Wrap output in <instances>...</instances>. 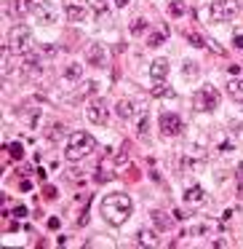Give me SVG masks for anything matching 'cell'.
<instances>
[{
  "instance_id": "cell-1",
  "label": "cell",
  "mask_w": 243,
  "mask_h": 249,
  "mask_svg": "<svg viewBox=\"0 0 243 249\" xmlns=\"http://www.w3.org/2000/svg\"><path fill=\"white\" fill-rule=\"evenodd\" d=\"M134 212V204L126 193H110L102 198V217L110 222L113 228H120Z\"/></svg>"
},
{
  "instance_id": "cell-2",
  "label": "cell",
  "mask_w": 243,
  "mask_h": 249,
  "mask_svg": "<svg viewBox=\"0 0 243 249\" xmlns=\"http://www.w3.org/2000/svg\"><path fill=\"white\" fill-rule=\"evenodd\" d=\"M94 150H97L94 134H88V131H72V134L67 137V145H65V158L72 163H78V161H83V158H88Z\"/></svg>"
},
{
  "instance_id": "cell-3",
  "label": "cell",
  "mask_w": 243,
  "mask_h": 249,
  "mask_svg": "<svg viewBox=\"0 0 243 249\" xmlns=\"http://www.w3.org/2000/svg\"><path fill=\"white\" fill-rule=\"evenodd\" d=\"M8 51L14 56H27L32 51V30L27 24H16L8 33Z\"/></svg>"
},
{
  "instance_id": "cell-4",
  "label": "cell",
  "mask_w": 243,
  "mask_h": 249,
  "mask_svg": "<svg viewBox=\"0 0 243 249\" xmlns=\"http://www.w3.org/2000/svg\"><path fill=\"white\" fill-rule=\"evenodd\" d=\"M238 11H241V3H238V0H214V3L209 6L211 22H219V24L235 19Z\"/></svg>"
},
{
  "instance_id": "cell-5",
  "label": "cell",
  "mask_w": 243,
  "mask_h": 249,
  "mask_svg": "<svg viewBox=\"0 0 243 249\" xmlns=\"http://www.w3.org/2000/svg\"><path fill=\"white\" fill-rule=\"evenodd\" d=\"M195 107L203 110V113H211V110H216V107H219V91H216L214 86L198 89V94H195Z\"/></svg>"
},
{
  "instance_id": "cell-6",
  "label": "cell",
  "mask_w": 243,
  "mask_h": 249,
  "mask_svg": "<svg viewBox=\"0 0 243 249\" xmlns=\"http://www.w3.org/2000/svg\"><path fill=\"white\" fill-rule=\"evenodd\" d=\"M107 115H110V105L104 102V99H94V102H88V107H86L88 124L102 126V124H107Z\"/></svg>"
},
{
  "instance_id": "cell-7",
  "label": "cell",
  "mask_w": 243,
  "mask_h": 249,
  "mask_svg": "<svg viewBox=\"0 0 243 249\" xmlns=\"http://www.w3.org/2000/svg\"><path fill=\"white\" fill-rule=\"evenodd\" d=\"M161 131L163 137H179L184 131V124L177 113H163L161 115Z\"/></svg>"
},
{
  "instance_id": "cell-8",
  "label": "cell",
  "mask_w": 243,
  "mask_h": 249,
  "mask_svg": "<svg viewBox=\"0 0 243 249\" xmlns=\"http://www.w3.org/2000/svg\"><path fill=\"white\" fill-rule=\"evenodd\" d=\"M86 59H88V67H104V62H107L104 46H99V43H88V49H86Z\"/></svg>"
},
{
  "instance_id": "cell-9",
  "label": "cell",
  "mask_w": 243,
  "mask_h": 249,
  "mask_svg": "<svg viewBox=\"0 0 243 249\" xmlns=\"http://www.w3.org/2000/svg\"><path fill=\"white\" fill-rule=\"evenodd\" d=\"M65 17L70 19V22H86L88 8L81 6V3H70V0H65Z\"/></svg>"
},
{
  "instance_id": "cell-10",
  "label": "cell",
  "mask_w": 243,
  "mask_h": 249,
  "mask_svg": "<svg viewBox=\"0 0 243 249\" xmlns=\"http://www.w3.org/2000/svg\"><path fill=\"white\" fill-rule=\"evenodd\" d=\"M166 78H168V59H152L150 81H166Z\"/></svg>"
},
{
  "instance_id": "cell-11",
  "label": "cell",
  "mask_w": 243,
  "mask_h": 249,
  "mask_svg": "<svg viewBox=\"0 0 243 249\" xmlns=\"http://www.w3.org/2000/svg\"><path fill=\"white\" fill-rule=\"evenodd\" d=\"M150 217H152V222H155L161 231H171L174 228V220H171V214L168 212H163V209H155V212H150Z\"/></svg>"
},
{
  "instance_id": "cell-12",
  "label": "cell",
  "mask_w": 243,
  "mask_h": 249,
  "mask_svg": "<svg viewBox=\"0 0 243 249\" xmlns=\"http://www.w3.org/2000/svg\"><path fill=\"white\" fill-rule=\"evenodd\" d=\"M35 17H38L40 22H49V24H54V22H56L54 6H51L49 0H46V3H38V8H35Z\"/></svg>"
},
{
  "instance_id": "cell-13",
  "label": "cell",
  "mask_w": 243,
  "mask_h": 249,
  "mask_svg": "<svg viewBox=\"0 0 243 249\" xmlns=\"http://www.w3.org/2000/svg\"><path fill=\"white\" fill-rule=\"evenodd\" d=\"M115 113H118V118L129 121V118H134V115H136V105L131 102V99H120V102L115 105Z\"/></svg>"
},
{
  "instance_id": "cell-14",
  "label": "cell",
  "mask_w": 243,
  "mask_h": 249,
  "mask_svg": "<svg viewBox=\"0 0 243 249\" xmlns=\"http://www.w3.org/2000/svg\"><path fill=\"white\" fill-rule=\"evenodd\" d=\"M136 244H139V247H158V233L150 231V228H142V231L136 233Z\"/></svg>"
},
{
  "instance_id": "cell-15",
  "label": "cell",
  "mask_w": 243,
  "mask_h": 249,
  "mask_svg": "<svg viewBox=\"0 0 243 249\" xmlns=\"http://www.w3.org/2000/svg\"><path fill=\"white\" fill-rule=\"evenodd\" d=\"M184 201H187V204H203V201H206V190L200 188V185H193V188L184 190Z\"/></svg>"
},
{
  "instance_id": "cell-16",
  "label": "cell",
  "mask_w": 243,
  "mask_h": 249,
  "mask_svg": "<svg viewBox=\"0 0 243 249\" xmlns=\"http://www.w3.org/2000/svg\"><path fill=\"white\" fill-rule=\"evenodd\" d=\"M35 8H38V3H35V0H16L11 11L16 14V17H27V14H32Z\"/></svg>"
},
{
  "instance_id": "cell-17",
  "label": "cell",
  "mask_w": 243,
  "mask_h": 249,
  "mask_svg": "<svg viewBox=\"0 0 243 249\" xmlns=\"http://www.w3.org/2000/svg\"><path fill=\"white\" fill-rule=\"evenodd\" d=\"M227 94H230V99H235V102H243V78H232V81L227 83Z\"/></svg>"
},
{
  "instance_id": "cell-18",
  "label": "cell",
  "mask_w": 243,
  "mask_h": 249,
  "mask_svg": "<svg viewBox=\"0 0 243 249\" xmlns=\"http://www.w3.org/2000/svg\"><path fill=\"white\" fill-rule=\"evenodd\" d=\"M198 75H200V67L195 65V62H184L182 65V78L184 81H195Z\"/></svg>"
},
{
  "instance_id": "cell-19",
  "label": "cell",
  "mask_w": 243,
  "mask_h": 249,
  "mask_svg": "<svg viewBox=\"0 0 243 249\" xmlns=\"http://www.w3.org/2000/svg\"><path fill=\"white\" fill-rule=\"evenodd\" d=\"M62 75L67 78V81H81V75H83V67L78 65V62H72V65H67L65 67V72Z\"/></svg>"
},
{
  "instance_id": "cell-20",
  "label": "cell",
  "mask_w": 243,
  "mask_h": 249,
  "mask_svg": "<svg viewBox=\"0 0 243 249\" xmlns=\"http://www.w3.org/2000/svg\"><path fill=\"white\" fill-rule=\"evenodd\" d=\"M152 97H174V91H168L166 81H152Z\"/></svg>"
},
{
  "instance_id": "cell-21",
  "label": "cell",
  "mask_w": 243,
  "mask_h": 249,
  "mask_svg": "<svg viewBox=\"0 0 243 249\" xmlns=\"http://www.w3.org/2000/svg\"><path fill=\"white\" fill-rule=\"evenodd\" d=\"M182 14H184V3H182V0H171V3H168V17L179 19Z\"/></svg>"
},
{
  "instance_id": "cell-22",
  "label": "cell",
  "mask_w": 243,
  "mask_h": 249,
  "mask_svg": "<svg viewBox=\"0 0 243 249\" xmlns=\"http://www.w3.org/2000/svg\"><path fill=\"white\" fill-rule=\"evenodd\" d=\"M147 30V22L145 19H134V22H131V35H142Z\"/></svg>"
},
{
  "instance_id": "cell-23",
  "label": "cell",
  "mask_w": 243,
  "mask_h": 249,
  "mask_svg": "<svg viewBox=\"0 0 243 249\" xmlns=\"http://www.w3.org/2000/svg\"><path fill=\"white\" fill-rule=\"evenodd\" d=\"M62 131H65V126H62V124H54V131H49V140H51V142H59V140H62Z\"/></svg>"
},
{
  "instance_id": "cell-24",
  "label": "cell",
  "mask_w": 243,
  "mask_h": 249,
  "mask_svg": "<svg viewBox=\"0 0 243 249\" xmlns=\"http://www.w3.org/2000/svg\"><path fill=\"white\" fill-rule=\"evenodd\" d=\"M94 91H97V83H94V81H88V83H83V86H81L78 97H83V94H94Z\"/></svg>"
},
{
  "instance_id": "cell-25",
  "label": "cell",
  "mask_w": 243,
  "mask_h": 249,
  "mask_svg": "<svg viewBox=\"0 0 243 249\" xmlns=\"http://www.w3.org/2000/svg\"><path fill=\"white\" fill-rule=\"evenodd\" d=\"M22 156H24L22 145H19V142H14V145H11V158H14V161H19V158H22Z\"/></svg>"
},
{
  "instance_id": "cell-26",
  "label": "cell",
  "mask_w": 243,
  "mask_h": 249,
  "mask_svg": "<svg viewBox=\"0 0 243 249\" xmlns=\"http://www.w3.org/2000/svg\"><path fill=\"white\" fill-rule=\"evenodd\" d=\"M43 196H46V198H49V201L59 198V196H56V188H54V185H46V188H43Z\"/></svg>"
},
{
  "instance_id": "cell-27",
  "label": "cell",
  "mask_w": 243,
  "mask_h": 249,
  "mask_svg": "<svg viewBox=\"0 0 243 249\" xmlns=\"http://www.w3.org/2000/svg\"><path fill=\"white\" fill-rule=\"evenodd\" d=\"M190 43H195V46H203L206 40H203V35H198V33H190Z\"/></svg>"
},
{
  "instance_id": "cell-28",
  "label": "cell",
  "mask_w": 243,
  "mask_h": 249,
  "mask_svg": "<svg viewBox=\"0 0 243 249\" xmlns=\"http://www.w3.org/2000/svg\"><path fill=\"white\" fill-rule=\"evenodd\" d=\"M232 43H235V49L243 51V33H235V35H232Z\"/></svg>"
},
{
  "instance_id": "cell-29",
  "label": "cell",
  "mask_w": 243,
  "mask_h": 249,
  "mask_svg": "<svg viewBox=\"0 0 243 249\" xmlns=\"http://www.w3.org/2000/svg\"><path fill=\"white\" fill-rule=\"evenodd\" d=\"M161 43H163V35L152 33V35H150V46H161Z\"/></svg>"
},
{
  "instance_id": "cell-30",
  "label": "cell",
  "mask_w": 243,
  "mask_h": 249,
  "mask_svg": "<svg viewBox=\"0 0 243 249\" xmlns=\"http://www.w3.org/2000/svg\"><path fill=\"white\" fill-rule=\"evenodd\" d=\"M209 49H211V51H216V54H225V49H222L219 43H209Z\"/></svg>"
},
{
  "instance_id": "cell-31",
  "label": "cell",
  "mask_w": 243,
  "mask_h": 249,
  "mask_svg": "<svg viewBox=\"0 0 243 249\" xmlns=\"http://www.w3.org/2000/svg\"><path fill=\"white\" fill-rule=\"evenodd\" d=\"M14 214H16V217H27V209H24V206H16V209H14Z\"/></svg>"
},
{
  "instance_id": "cell-32",
  "label": "cell",
  "mask_w": 243,
  "mask_h": 249,
  "mask_svg": "<svg viewBox=\"0 0 243 249\" xmlns=\"http://www.w3.org/2000/svg\"><path fill=\"white\" fill-rule=\"evenodd\" d=\"M49 228H51V231H56V228H59V220H56V217H51V220H49Z\"/></svg>"
},
{
  "instance_id": "cell-33",
  "label": "cell",
  "mask_w": 243,
  "mask_h": 249,
  "mask_svg": "<svg viewBox=\"0 0 243 249\" xmlns=\"http://www.w3.org/2000/svg\"><path fill=\"white\" fill-rule=\"evenodd\" d=\"M115 6H118V8H123V6H129V0H115Z\"/></svg>"
}]
</instances>
